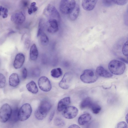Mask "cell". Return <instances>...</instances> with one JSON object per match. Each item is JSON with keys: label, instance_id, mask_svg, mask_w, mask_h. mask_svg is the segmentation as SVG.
Masks as SVG:
<instances>
[{"label": "cell", "instance_id": "6da1fadb", "mask_svg": "<svg viewBox=\"0 0 128 128\" xmlns=\"http://www.w3.org/2000/svg\"><path fill=\"white\" fill-rule=\"evenodd\" d=\"M51 107L50 104L46 100L42 101L36 111L34 115L38 120H42L45 118Z\"/></svg>", "mask_w": 128, "mask_h": 128}, {"label": "cell", "instance_id": "7a4b0ae2", "mask_svg": "<svg viewBox=\"0 0 128 128\" xmlns=\"http://www.w3.org/2000/svg\"><path fill=\"white\" fill-rule=\"evenodd\" d=\"M108 69L112 73L119 75L123 74L126 68V65L122 62L116 60H111L108 64Z\"/></svg>", "mask_w": 128, "mask_h": 128}, {"label": "cell", "instance_id": "3957f363", "mask_svg": "<svg viewBox=\"0 0 128 128\" xmlns=\"http://www.w3.org/2000/svg\"><path fill=\"white\" fill-rule=\"evenodd\" d=\"M98 76L96 71L92 69H87L84 71L80 76V78L84 83L90 84L96 81Z\"/></svg>", "mask_w": 128, "mask_h": 128}, {"label": "cell", "instance_id": "277c9868", "mask_svg": "<svg viewBox=\"0 0 128 128\" xmlns=\"http://www.w3.org/2000/svg\"><path fill=\"white\" fill-rule=\"evenodd\" d=\"M32 108L30 105L28 103L23 105L18 110V119L21 121H23L28 119L32 112Z\"/></svg>", "mask_w": 128, "mask_h": 128}, {"label": "cell", "instance_id": "5b68a950", "mask_svg": "<svg viewBox=\"0 0 128 128\" xmlns=\"http://www.w3.org/2000/svg\"><path fill=\"white\" fill-rule=\"evenodd\" d=\"M76 4L75 0H61L60 5V10L64 14H70Z\"/></svg>", "mask_w": 128, "mask_h": 128}, {"label": "cell", "instance_id": "8992f818", "mask_svg": "<svg viewBox=\"0 0 128 128\" xmlns=\"http://www.w3.org/2000/svg\"><path fill=\"white\" fill-rule=\"evenodd\" d=\"M12 110L10 105L7 103L3 104L0 108V121L5 123L8 120L11 116Z\"/></svg>", "mask_w": 128, "mask_h": 128}, {"label": "cell", "instance_id": "52a82bcc", "mask_svg": "<svg viewBox=\"0 0 128 128\" xmlns=\"http://www.w3.org/2000/svg\"><path fill=\"white\" fill-rule=\"evenodd\" d=\"M44 13L50 19L56 20L60 18L59 13L57 10L54 6L51 4L47 6L44 10Z\"/></svg>", "mask_w": 128, "mask_h": 128}, {"label": "cell", "instance_id": "ba28073f", "mask_svg": "<svg viewBox=\"0 0 128 128\" xmlns=\"http://www.w3.org/2000/svg\"><path fill=\"white\" fill-rule=\"evenodd\" d=\"M78 112V109L75 107L73 106H68L64 110L62 114L66 118L71 119L76 116Z\"/></svg>", "mask_w": 128, "mask_h": 128}, {"label": "cell", "instance_id": "9c48e42d", "mask_svg": "<svg viewBox=\"0 0 128 128\" xmlns=\"http://www.w3.org/2000/svg\"><path fill=\"white\" fill-rule=\"evenodd\" d=\"M38 83L40 88L44 91H49L51 88L50 82L46 77L42 76L40 77L38 79Z\"/></svg>", "mask_w": 128, "mask_h": 128}, {"label": "cell", "instance_id": "30bf717a", "mask_svg": "<svg viewBox=\"0 0 128 128\" xmlns=\"http://www.w3.org/2000/svg\"><path fill=\"white\" fill-rule=\"evenodd\" d=\"M45 28L47 31L51 33L56 32L58 30V22L56 20L50 19L46 23Z\"/></svg>", "mask_w": 128, "mask_h": 128}, {"label": "cell", "instance_id": "8fae6325", "mask_svg": "<svg viewBox=\"0 0 128 128\" xmlns=\"http://www.w3.org/2000/svg\"><path fill=\"white\" fill-rule=\"evenodd\" d=\"M12 22L16 24H21L24 22L26 20L24 13L22 12H19L13 14L10 18Z\"/></svg>", "mask_w": 128, "mask_h": 128}, {"label": "cell", "instance_id": "7c38bea8", "mask_svg": "<svg viewBox=\"0 0 128 128\" xmlns=\"http://www.w3.org/2000/svg\"><path fill=\"white\" fill-rule=\"evenodd\" d=\"M71 78L70 73V72L66 73L62 80L59 83L60 87L64 89L68 88L70 86Z\"/></svg>", "mask_w": 128, "mask_h": 128}, {"label": "cell", "instance_id": "4fadbf2b", "mask_svg": "<svg viewBox=\"0 0 128 128\" xmlns=\"http://www.w3.org/2000/svg\"><path fill=\"white\" fill-rule=\"evenodd\" d=\"M25 59L24 56L23 54L19 53L17 54L13 63L14 68L16 69L21 68L24 62Z\"/></svg>", "mask_w": 128, "mask_h": 128}, {"label": "cell", "instance_id": "5bb4252c", "mask_svg": "<svg viewBox=\"0 0 128 128\" xmlns=\"http://www.w3.org/2000/svg\"><path fill=\"white\" fill-rule=\"evenodd\" d=\"M98 0H82V6L87 11L92 10L94 8Z\"/></svg>", "mask_w": 128, "mask_h": 128}, {"label": "cell", "instance_id": "9a60e30c", "mask_svg": "<svg viewBox=\"0 0 128 128\" xmlns=\"http://www.w3.org/2000/svg\"><path fill=\"white\" fill-rule=\"evenodd\" d=\"M70 102L69 97H66L61 100L58 105V110L59 112L63 110L70 104Z\"/></svg>", "mask_w": 128, "mask_h": 128}, {"label": "cell", "instance_id": "2e32d148", "mask_svg": "<svg viewBox=\"0 0 128 128\" xmlns=\"http://www.w3.org/2000/svg\"><path fill=\"white\" fill-rule=\"evenodd\" d=\"M96 71L98 76L103 77L110 78L112 76L111 73L101 66H98L96 68Z\"/></svg>", "mask_w": 128, "mask_h": 128}, {"label": "cell", "instance_id": "e0dca14e", "mask_svg": "<svg viewBox=\"0 0 128 128\" xmlns=\"http://www.w3.org/2000/svg\"><path fill=\"white\" fill-rule=\"evenodd\" d=\"M20 82V80L18 76L16 73L12 74L9 78V85L12 87H16L18 86Z\"/></svg>", "mask_w": 128, "mask_h": 128}, {"label": "cell", "instance_id": "ac0fdd59", "mask_svg": "<svg viewBox=\"0 0 128 128\" xmlns=\"http://www.w3.org/2000/svg\"><path fill=\"white\" fill-rule=\"evenodd\" d=\"M91 116L88 113L80 116L78 119V122L80 125H84L88 123L91 119Z\"/></svg>", "mask_w": 128, "mask_h": 128}, {"label": "cell", "instance_id": "d6986e66", "mask_svg": "<svg viewBox=\"0 0 128 128\" xmlns=\"http://www.w3.org/2000/svg\"><path fill=\"white\" fill-rule=\"evenodd\" d=\"M30 58L32 60H36L38 56V52L36 45L33 44L30 47Z\"/></svg>", "mask_w": 128, "mask_h": 128}, {"label": "cell", "instance_id": "ffe728a7", "mask_svg": "<svg viewBox=\"0 0 128 128\" xmlns=\"http://www.w3.org/2000/svg\"><path fill=\"white\" fill-rule=\"evenodd\" d=\"M28 90L33 94L37 93L38 91L37 86L34 82L31 81L26 85Z\"/></svg>", "mask_w": 128, "mask_h": 128}, {"label": "cell", "instance_id": "44dd1931", "mask_svg": "<svg viewBox=\"0 0 128 128\" xmlns=\"http://www.w3.org/2000/svg\"><path fill=\"white\" fill-rule=\"evenodd\" d=\"M93 103L90 98L88 97H86L81 102L80 104V107L82 109L90 108Z\"/></svg>", "mask_w": 128, "mask_h": 128}, {"label": "cell", "instance_id": "7402d4cb", "mask_svg": "<svg viewBox=\"0 0 128 128\" xmlns=\"http://www.w3.org/2000/svg\"><path fill=\"white\" fill-rule=\"evenodd\" d=\"M80 9L79 6L78 4H76L75 6L70 14V18L72 20H74L76 19L78 15Z\"/></svg>", "mask_w": 128, "mask_h": 128}, {"label": "cell", "instance_id": "603a6c76", "mask_svg": "<svg viewBox=\"0 0 128 128\" xmlns=\"http://www.w3.org/2000/svg\"><path fill=\"white\" fill-rule=\"evenodd\" d=\"M38 37H40V42L42 45L46 46L48 45L49 42V39L44 32L42 33Z\"/></svg>", "mask_w": 128, "mask_h": 128}, {"label": "cell", "instance_id": "cb8c5ba5", "mask_svg": "<svg viewBox=\"0 0 128 128\" xmlns=\"http://www.w3.org/2000/svg\"><path fill=\"white\" fill-rule=\"evenodd\" d=\"M45 27V23L42 19H40L39 22L37 36L38 37L40 34L44 32V30Z\"/></svg>", "mask_w": 128, "mask_h": 128}, {"label": "cell", "instance_id": "d4e9b609", "mask_svg": "<svg viewBox=\"0 0 128 128\" xmlns=\"http://www.w3.org/2000/svg\"><path fill=\"white\" fill-rule=\"evenodd\" d=\"M62 72L60 68H55L52 69L51 71V76L54 78H58L62 76Z\"/></svg>", "mask_w": 128, "mask_h": 128}, {"label": "cell", "instance_id": "484cf974", "mask_svg": "<svg viewBox=\"0 0 128 128\" xmlns=\"http://www.w3.org/2000/svg\"><path fill=\"white\" fill-rule=\"evenodd\" d=\"M90 108L92 112L95 114H98L101 110V108L98 104L93 102Z\"/></svg>", "mask_w": 128, "mask_h": 128}, {"label": "cell", "instance_id": "4316f807", "mask_svg": "<svg viewBox=\"0 0 128 128\" xmlns=\"http://www.w3.org/2000/svg\"><path fill=\"white\" fill-rule=\"evenodd\" d=\"M12 110L11 114L10 119L12 120L15 122L17 121L18 120V110L17 108Z\"/></svg>", "mask_w": 128, "mask_h": 128}, {"label": "cell", "instance_id": "83f0119b", "mask_svg": "<svg viewBox=\"0 0 128 128\" xmlns=\"http://www.w3.org/2000/svg\"><path fill=\"white\" fill-rule=\"evenodd\" d=\"M8 12L7 8L0 6V16H2L3 18H6L8 16Z\"/></svg>", "mask_w": 128, "mask_h": 128}, {"label": "cell", "instance_id": "f1b7e54d", "mask_svg": "<svg viewBox=\"0 0 128 128\" xmlns=\"http://www.w3.org/2000/svg\"><path fill=\"white\" fill-rule=\"evenodd\" d=\"M54 124L58 126H63L64 125L65 123L64 120L60 118H56L54 121Z\"/></svg>", "mask_w": 128, "mask_h": 128}, {"label": "cell", "instance_id": "f546056e", "mask_svg": "<svg viewBox=\"0 0 128 128\" xmlns=\"http://www.w3.org/2000/svg\"><path fill=\"white\" fill-rule=\"evenodd\" d=\"M6 82V78L4 75L0 73V88H3Z\"/></svg>", "mask_w": 128, "mask_h": 128}, {"label": "cell", "instance_id": "4dcf8cb0", "mask_svg": "<svg viewBox=\"0 0 128 128\" xmlns=\"http://www.w3.org/2000/svg\"><path fill=\"white\" fill-rule=\"evenodd\" d=\"M128 41L126 42L124 44L122 49V52L123 54L126 56H128Z\"/></svg>", "mask_w": 128, "mask_h": 128}, {"label": "cell", "instance_id": "1f68e13d", "mask_svg": "<svg viewBox=\"0 0 128 128\" xmlns=\"http://www.w3.org/2000/svg\"><path fill=\"white\" fill-rule=\"evenodd\" d=\"M114 3L119 5L122 6L126 4L128 0H113Z\"/></svg>", "mask_w": 128, "mask_h": 128}, {"label": "cell", "instance_id": "d6a6232c", "mask_svg": "<svg viewBox=\"0 0 128 128\" xmlns=\"http://www.w3.org/2000/svg\"><path fill=\"white\" fill-rule=\"evenodd\" d=\"M102 1L104 5L107 7L112 6L114 3L113 0H102Z\"/></svg>", "mask_w": 128, "mask_h": 128}, {"label": "cell", "instance_id": "836d02e7", "mask_svg": "<svg viewBox=\"0 0 128 128\" xmlns=\"http://www.w3.org/2000/svg\"><path fill=\"white\" fill-rule=\"evenodd\" d=\"M117 128H127L128 126L126 123L124 122H119L117 125Z\"/></svg>", "mask_w": 128, "mask_h": 128}, {"label": "cell", "instance_id": "e575fe53", "mask_svg": "<svg viewBox=\"0 0 128 128\" xmlns=\"http://www.w3.org/2000/svg\"><path fill=\"white\" fill-rule=\"evenodd\" d=\"M40 70L39 68H36L34 69L32 72V75L34 77H38L40 74Z\"/></svg>", "mask_w": 128, "mask_h": 128}, {"label": "cell", "instance_id": "d590c367", "mask_svg": "<svg viewBox=\"0 0 128 128\" xmlns=\"http://www.w3.org/2000/svg\"><path fill=\"white\" fill-rule=\"evenodd\" d=\"M22 76L24 79L26 78L27 76V71L25 68H24L22 70Z\"/></svg>", "mask_w": 128, "mask_h": 128}, {"label": "cell", "instance_id": "8d00e7d4", "mask_svg": "<svg viewBox=\"0 0 128 128\" xmlns=\"http://www.w3.org/2000/svg\"><path fill=\"white\" fill-rule=\"evenodd\" d=\"M29 2L27 0H23L22 1V5L24 7H27L29 4Z\"/></svg>", "mask_w": 128, "mask_h": 128}, {"label": "cell", "instance_id": "74e56055", "mask_svg": "<svg viewBox=\"0 0 128 128\" xmlns=\"http://www.w3.org/2000/svg\"><path fill=\"white\" fill-rule=\"evenodd\" d=\"M30 44V41L28 39L26 40L25 42V45L26 47L27 48H28Z\"/></svg>", "mask_w": 128, "mask_h": 128}, {"label": "cell", "instance_id": "f35d334b", "mask_svg": "<svg viewBox=\"0 0 128 128\" xmlns=\"http://www.w3.org/2000/svg\"><path fill=\"white\" fill-rule=\"evenodd\" d=\"M54 114V111H53L51 113L49 118L50 122L52 120Z\"/></svg>", "mask_w": 128, "mask_h": 128}, {"label": "cell", "instance_id": "ab89813d", "mask_svg": "<svg viewBox=\"0 0 128 128\" xmlns=\"http://www.w3.org/2000/svg\"><path fill=\"white\" fill-rule=\"evenodd\" d=\"M69 128H80V127L78 125L76 124H72L69 127Z\"/></svg>", "mask_w": 128, "mask_h": 128}, {"label": "cell", "instance_id": "60d3db41", "mask_svg": "<svg viewBox=\"0 0 128 128\" xmlns=\"http://www.w3.org/2000/svg\"><path fill=\"white\" fill-rule=\"evenodd\" d=\"M28 12L29 14H31L32 12H33L32 9V8L30 7L28 9Z\"/></svg>", "mask_w": 128, "mask_h": 128}, {"label": "cell", "instance_id": "b9f144b4", "mask_svg": "<svg viewBox=\"0 0 128 128\" xmlns=\"http://www.w3.org/2000/svg\"><path fill=\"white\" fill-rule=\"evenodd\" d=\"M31 8H32L33 10V12H36V11H37V10H38V7L36 6L33 7Z\"/></svg>", "mask_w": 128, "mask_h": 128}, {"label": "cell", "instance_id": "7bdbcfd3", "mask_svg": "<svg viewBox=\"0 0 128 128\" xmlns=\"http://www.w3.org/2000/svg\"><path fill=\"white\" fill-rule=\"evenodd\" d=\"M36 3L35 2H33L31 3L30 7H33L36 6Z\"/></svg>", "mask_w": 128, "mask_h": 128}, {"label": "cell", "instance_id": "ee69618b", "mask_svg": "<svg viewBox=\"0 0 128 128\" xmlns=\"http://www.w3.org/2000/svg\"><path fill=\"white\" fill-rule=\"evenodd\" d=\"M128 114H127V115L126 116V122L128 123Z\"/></svg>", "mask_w": 128, "mask_h": 128}]
</instances>
